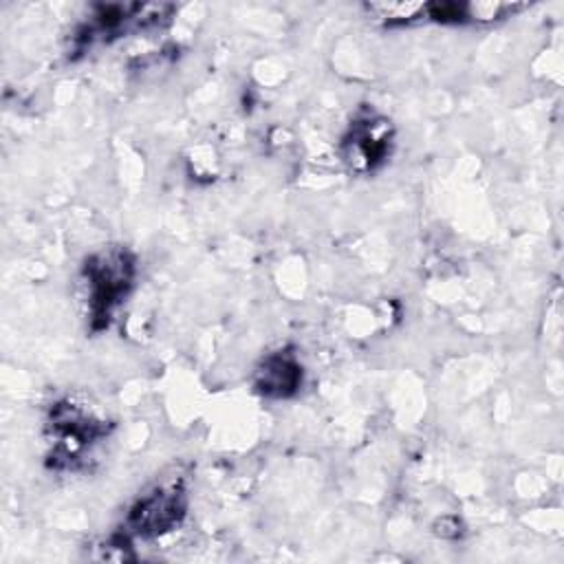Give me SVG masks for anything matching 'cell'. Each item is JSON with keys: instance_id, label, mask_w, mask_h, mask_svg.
I'll list each match as a JSON object with an SVG mask.
<instances>
[{"instance_id": "obj_1", "label": "cell", "mask_w": 564, "mask_h": 564, "mask_svg": "<svg viewBox=\"0 0 564 564\" xmlns=\"http://www.w3.org/2000/svg\"><path fill=\"white\" fill-rule=\"evenodd\" d=\"M183 507L176 491H156L143 498L130 513V524L137 533H161L178 522Z\"/></svg>"}]
</instances>
